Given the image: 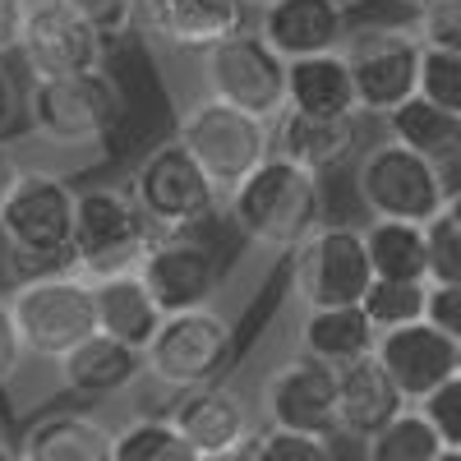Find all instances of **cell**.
Here are the masks:
<instances>
[{
    "mask_svg": "<svg viewBox=\"0 0 461 461\" xmlns=\"http://www.w3.org/2000/svg\"><path fill=\"white\" fill-rule=\"evenodd\" d=\"M74 212H79V194L65 176L23 167L5 212H0V249H5L19 286L56 273H79V263H74Z\"/></svg>",
    "mask_w": 461,
    "mask_h": 461,
    "instance_id": "1",
    "label": "cell"
},
{
    "mask_svg": "<svg viewBox=\"0 0 461 461\" xmlns=\"http://www.w3.org/2000/svg\"><path fill=\"white\" fill-rule=\"evenodd\" d=\"M226 212L249 240L273 249H300L304 240L323 230V185L314 171H304L286 158H267L240 189L226 194Z\"/></svg>",
    "mask_w": 461,
    "mask_h": 461,
    "instance_id": "2",
    "label": "cell"
},
{
    "mask_svg": "<svg viewBox=\"0 0 461 461\" xmlns=\"http://www.w3.org/2000/svg\"><path fill=\"white\" fill-rule=\"evenodd\" d=\"M176 139L189 148V158L203 167V176L217 185L226 199L230 189H240L267 158L277 152V125L258 121L249 111H236L217 97H199L180 115Z\"/></svg>",
    "mask_w": 461,
    "mask_h": 461,
    "instance_id": "3",
    "label": "cell"
},
{
    "mask_svg": "<svg viewBox=\"0 0 461 461\" xmlns=\"http://www.w3.org/2000/svg\"><path fill=\"white\" fill-rule=\"evenodd\" d=\"M158 226L143 217L130 189H79V212H74V263L84 282H106L139 273Z\"/></svg>",
    "mask_w": 461,
    "mask_h": 461,
    "instance_id": "4",
    "label": "cell"
},
{
    "mask_svg": "<svg viewBox=\"0 0 461 461\" xmlns=\"http://www.w3.org/2000/svg\"><path fill=\"white\" fill-rule=\"evenodd\" d=\"M10 314H14L23 351L37 360H56V365L69 351H79L88 337L102 332L93 282H84L79 273H56V277H37V282L14 286Z\"/></svg>",
    "mask_w": 461,
    "mask_h": 461,
    "instance_id": "5",
    "label": "cell"
},
{
    "mask_svg": "<svg viewBox=\"0 0 461 461\" xmlns=\"http://www.w3.org/2000/svg\"><path fill=\"white\" fill-rule=\"evenodd\" d=\"M356 194L369 208L374 221H415L429 226L447 208V180L443 167L415 158L411 148L383 139L365 148V158L356 167Z\"/></svg>",
    "mask_w": 461,
    "mask_h": 461,
    "instance_id": "6",
    "label": "cell"
},
{
    "mask_svg": "<svg viewBox=\"0 0 461 461\" xmlns=\"http://www.w3.org/2000/svg\"><path fill=\"white\" fill-rule=\"evenodd\" d=\"M125 93L106 69L74 74V79H32L28 93V125L37 139L56 148H88L121 125Z\"/></svg>",
    "mask_w": 461,
    "mask_h": 461,
    "instance_id": "7",
    "label": "cell"
},
{
    "mask_svg": "<svg viewBox=\"0 0 461 461\" xmlns=\"http://www.w3.org/2000/svg\"><path fill=\"white\" fill-rule=\"evenodd\" d=\"M291 286L304 300V310H346L365 304L374 286V263L360 226L328 221L314 230L291 258Z\"/></svg>",
    "mask_w": 461,
    "mask_h": 461,
    "instance_id": "8",
    "label": "cell"
},
{
    "mask_svg": "<svg viewBox=\"0 0 461 461\" xmlns=\"http://www.w3.org/2000/svg\"><path fill=\"white\" fill-rule=\"evenodd\" d=\"M125 189L143 208V217L158 226V236H180L194 221H203L221 199L217 185L203 176V167L189 158V148L180 139L152 148L125 180Z\"/></svg>",
    "mask_w": 461,
    "mask_h": 461,
    "instance_id": "9",
    "label": "cell"
},
{
    "mask_svg": "<svg viewBox=\"0 0 461 461\" xmlns=\"http://www.w3.org/2000/svg\"><path fill=\"white\" fill-rule=\"evenodd\" d=\"M286 60L258 37V28H245L226 37L221 47L203 51V84L208 97L249 111L258 121H282L286 111Z\"/></svg>",
    "mask_w": 461,
    "mask_h": 461,
    "instance_id": "10",
    "label": "cell"
},
{
    "mask_svg": "<svg viewBox=\"0 0 461 461\" xmlns=\"http://www.w3.org/2000/svg\"><path fill=\"white\" fill-rule=\"evenodd\" d=\"M230 356H236V328L208 304V310L171 314L162 323L158 341L148 346V374L167 383L171 393H185L203 388V383H221Z\"/></svg>",
    "mask_w": 461,
    "mask_h": 461,
    "instance_id": "11",
    "label": "cell"
},
{
    "mask_svg": "<svg viewBox=\"0 0 461 461\" xmlns=\"http://www.w3.org/2000/svg\"><path fill=\"white\" fill-rule=\"evenodd\" d=\"M346 65L356 74L360 111L388 115L420 97V69H425V47L415 28H356L341 47Z\"/></svg>",
    "mask_w": 461,
    "mask_h": 461,
    "instance_id": "12",
    "label": "cell"
},
{
    "mask_svg": "<svg viewBox=\"0 0 461 461\" xmlns=\"http://www.w3.org/2000/svg\"><path fill=\"white\" fill-rule=\"evenodd\" d=\"M23 60L32 79H74L106 65V37L69 5V0H28Z\"/></svg>",
    "mask_w": 461,
    "mask_h": 461,
    "instance_id": "13",
    "label": "cell"
},
{
    "mask_svg": "<svg viewBox=\"0 0 461 461\" xmlns=\"http://www.w3.org/2000/svg\"><path fill=\"white\" fill-rule=\"evenodd\" d=\"M263 415L267 429H291L310 438H337L341 415H337V369L291 356L282 360L263 383Z\"/></svg>",
    "mask_w": 461,
    "mask_h": 461,
    "instance_id": "14",
    "label": "cell"
},
{
    "mask_svg": "<svg viewBox=\"0 0 461 461\" xmlns=\"http://www.w3.org/2000/svg\"><path fill=\"white\" fill-rule=\"evenodd\" d=\"M167 420L189 438L199 456H236L254 443V411L240 388L230 383H203V388L176 393Z\"/></svg>",
    "mask_w": 461,
    "mask_h": 461,
    "instance_id": "15",
    "label": "cell"
},
{
    "mask_svg": "<svg viewBox=\"0 0 461 461\" xmlns=\"http://www.w3.org/2000/svg\"><path fill=\"white\" fill-rule=\"evenodd\" d=\"M139 277L148 282L152 300L162 304V314H189V310H208V300L217 295L221 267L212 249L194 236H158L139 267Z\"/></svg>",
    "mask_w": 461,
    "mask_h": 461,
    "instance_id": "16",
    "label": "cell"
},
{
    "mask_svg": "<svg viewBox=\"0 0 461 461\" xmlns=\"http://www.w3.org/2000/svg\"><path fill=\"white\" fill-rule=\"evenodd\" d=\"M374 356L393 374L402 397L415 402V406L429 393H438L447 378H456V341L447 332H438L429 319L411 323V328H397V332H383Z\"/></svg>",
    "mask_w": 461,
    "mask_h": 461,
    "instance_id": "17",
    "label": "cell"
},
{
    "mask_svg": "<svg viewBox=\"0 0 461 461\" xmlns=\"http://www.w3.org/2000/svg\"><path fill=\"white\" fill-rule=\"evenodd\" d=\"M258 37L291 65L341 51L351 37V23H346L341 0H277L258 14Z\"/></svg>",
    "mask_w": 461,
    "mask_h": 461,
    "instance_id": "18",
    "label": "cell"
},
{
    "mask_svg": "<svg viewBox=\"0 0 461 461\" xmlns=\"http://www.w3.org/2000/svg\"><path fill=\"white\" fill-rule=\"evenodd\" d=\"M245 0H143V28L176 51H212L245 32Z\"/></svg>",
    "mask_w": 461,
    "mask_h": 461,
    "instance_id": "19",
    "label": "cell"
},
{
    "mask_svg": "<svg viewBox=\"0 0 461 461\" xmlns=\"http://www.w3.org/2000/svg\"><path fill=\"white\" fill-rule=\"evenodd\" d=\"M406 411V397L393 383V374L378 365V356H365L356 365L337 369V415L346 438H378L393 420Z\"/></svg>",
    "mask_w": 461,
    "mask_h": 461,
    "instance_id": "20",
    "label": "cell"
},
{
    "mask_svg": "<svg viewBox=\"0 0 461 461\" xmlns=\"http://www.w3.org/2000/svg\"><path fill=\"white\" fill-rule=\"evenodd\" d=\"M286 111L310 115V121H351L360 111L356 74L341 51L291 60L286 69Z\"/></svg>",
    "mask_w": 461,
    "mask_h": 461,
    "instance_id": "21",
    "label": "cell"
},
{
    "mask_svg": "<svg viewBox=\"0 0 461 461\" xmlns=\"http://www.w3.org/2000/svg\"><path fill=\"white\" fill-rule=\"evenodd\" d=\"M143 374H148V351L115 341L106 332L88 337L79 351H69L60 360V383L79 397H115L130 383H139Z\"/></svg>",
    "mask_w": 461,
    "mask_h": 461,
    "instance_id": "22",
    "label": "cell"
},
{
    "mask_svg": "<svg viewBox=\"0 0 461 461\" xmlns=\"http://www.w3.org/2000/svg\"><path fill=\"white\" fill-rule=\"evenodd\" d=\"M115 434L88 411H51L32 420L19 443V461H111Z\"/></svg>",
    "mask_w": 461,
    "mask_h": 461,
    "instance_id": "23",
    "label": "cell"
},
{
    "mask_svg": "<svg viewBox=\"0 0 461 461\" xmlns=\"http://www.w3.org/2000/svg\"><path fill=\"white\" fill-rule=\"evenodd\" d=\"M356 148H360L356 115L351 121H310V115L282 111V121H277V158L314 171V176L346 167L356 158Z\"/></svg>",
    "mask_w": 461,
    "mask_h": 461,
    "instance_id": "24",
    "label": "cell"
},
{
    "mask_svg": "<svg viewBox=\"0 0 461 461\" xmlns=\"http://www.w3.org/2000/svg\"><path fill=\"white\" fill-rule=\"evenodd\" d=\"M93 295H97V328L106 337L125 341V346H139V351H148V346L158 341L167 314H162V304L152 300V291L139 273L93 282Z\"/></svg>",
    "mask_w": 461,
    "mask_h": 461,
    "instance_id": "25",
    "label": "cell"
},
{
    "mask_svg": "<svg viewBox=\"0 0 461 461\" xmlns=\"http://www.w3.org/2000/svg\"><path fill=\"white\" fill-rule=\"evenodd\" d=\"M378 351V328L360 304L346 310H310L300 323V356H310L328 369H346Z\"/></svg>",
    "mask_w": 461,
    "mask_h": 461,
    "instance_id": "26",
    "label": "cell"
},
{
    "mask_svg": "<svg viewBox=\"0 0 461 461\" xmlns=\"http://www.w3.org/2000/svg\"><path fill=\"white\" fill-rule=\"evenodd\" d=\"M388 139L434 167L461 162V115L434 106L429 97H411L406 106H397L388 115Z\"/></svg>",
    "mask_w": 461,
    "mask_h": 461,
    "instance_id": "27",
    "label": "cell"
},
{
    "mask_svg": "<svg viewBox=\"0 0 461 461\" xmlns=\"http://www.w3.org/2000/svg\"><path fill=\"white\" fill-rule=\"evenodd\" d=\"M369 263L378 282H429V230L415 221H369Z\"/></svg>",
    "mask_w": 461,
    "mask_h": 461,
    "instance_id": "28",
    "label": "cell"
},
{
    "mask_svg": "<svg viewBox=\"0 0 461 461\" xmlns=\"http://www.w3.org/2000/svg\"><path fill=\"white\" fill-rule=\"evenodd\" d=\"M111 461H203V456L189 447V438L167 415H139L125 429H115Z\"/></svg>",
    "mask_w": 461,
    "mask_h": 461,
    "instance_id": "29",
    "label": "cell"
},
{
    "mask_svg": "<svg viewBox=\"0 0 461 461\" xmlns=\"http://www.w3.org/2000/svg\"><path fill=\"white\" fill-rule=\"evenodd\" d=\"M447 447L420 411H402L378 438L365 443V461H438Z\"/></svg>",
    "mask_w": 461,
    "mask_h": 461,
    "instance_id": "30",
    "label": "cell"
},
{
    "mask_svg": "<svg viewBox=\"0 0 461 461\" xmlns=\"http://www.w3.org/2000/svg\"><path fill=\"white\" fill-rule=\"evenodd\" d=\"M360 310L369 314V323L383 332H397V328H411V323H425V310H429V282H378L369 286Z\"/></svg>",
    "mask_w": 461,
    "mask_h": 461,
    "instance_id": "31",
    "label": "cell"
},
{
    "mask_svg": "<svg viewBox=\"0 0 461 461\" xmlns=\"http://www.w3.org/2000/svg\"><path fill=\"white\" fill-rule=\"evenodd\" d=\"M425 230H429V286H461V212L443 208Z\"/></svg>",
    "mask_w": 461,
    "mask_h": 461,
    "instance_id": "32",
    "label": "cell"
},
{
    "mask_svg": "<svg viewBox=\"0 0 461 461\" xmlns=\"http://www.w3.org/2000/svg\"><path fill=\"white\" fill-rule=\"evenodd\" d=\"M249 461H337L332 438H310L291 429H263L249 443Z\"/></svg>",
    "mask_w": 461,
    "mask_h": 461,
    "instance_id": "33",
    "label": "cell"
},
{
    "mask_svg": "<svg viewBox=\"0 0 461 461\" xmlns=\"http://www.w3.org/2000/svg\"><path fill=\"white\" fill-rule=\"evenodd\" d=\"M420 97H429L434 106L461 115V56H452V51H425Z\"/></svg>",
    "mask_w": 461,
    "mask_h": 461,
    "instance_id": "34",
    "label": "cell"
},
{
    "mask_svg": "<svg viewBox=\"0 0 461 461\" xmlns=\"http://www.w3.org/2000/svg\"><path fill=\"white\" fill-rule=\"evenodd\" d=\"M415 37L425 51H452L461 56V0H434L429 10H420Z\"/></svg>",
    "mask_w": 461,
    "mask_h": 461,
    "instance_id": "35",
    "label": "cell"
},
{
    "mask_svg": "<svg viewBox=\"0 0 461 461\" xmlns=\"http://www.w3.org/2000/svg\"><path fill=\"white\" fill-rule=\"evenodd\" d=\"M415 411L434 425V434L443 438V447H447V452H461V374H456V378H447L438 393H429Z\"/></svg>",
    "mask_w": 461,
    "mask_h": 461,
    "instance_id": "36",
    "label": "cell"
},
{
    "mask_svg": "<svg viewBox=\"0 0 461 461\" xmlns=\"http://www.w3.org/2000/svg\"><path fill=\"white\" fill-rule=\"evenodd\" d=\"M74 10H79L106 42H115V37H125L143 23V0H69Z\"/></svg>",
    "mask_w": 461,
    "mask_h": 461,
    "instance_id": "37",
    "label": "cell"
},
{
    "mask_svg": "<svg viewBox=\"0 0 461 461\" xmlns=\"http://www.w3.org/2000/svg\"><path fill=\"white\" fill-rule=\"evenodd\" d=\"M425 319L447 332L452 341H461V286H429V310Z\"/></svg>",
    "mask_w": 461,
    "mask_h": 461,
    "instance_id": "38",
    "label": "cell"
},
{
    "mask_svg": "<svg viewBox=\"0 0 461 461\" xmlns=\"http://www.w3.org/2000/svg\"><path fill=\"white\" fill-rule=\"evenodd\" d=\"M23 341H19V328H14V314H10V300H0V383H10L19 360H23Z\"/></svg>",
    "mask_w": 461,
    "mask_h": 461,
    "instance_id": "39",
    "label": "cell"
},
{
    "mask_svg": "<svg viewBox=\"0 0 461 461\" xmlns=\"http://www.w3.org/2000/svg\"><path fill=\"white\" fill-rule=\"evenodd\" d=\"M23 23H28V0H0V60L23 47Z\"/></svg>",
    "mask_w": 461,
    "mask_h": 461,
    "instance_id": "40",
    "label": "cell"
},
{
    "mask_svg": "<svg viewBox=\"0 0 461 461\" xmlns=\"http://www.w3.org/2000/svg\"><path fill=\"white\" fill-rule=\"evenodd\" d=\"M14 115H19V88H14V79H10V69L0 65V139L10 134Z\"/></svg>",
    "mask_w": 461,
    "mask_h": 461,
    "instance_id": "41",
    "label": "cell"
},
{
    "mask_svg": "<svg viewBox=\"0 0 461 461\" xmlns=\"http://www.w3.org/2000/svg\"><path fill=\"white\" fill-rule=\"evenodd\" d=\"M19 176H23L19 158H14L10 148H0V212H5V203H10V194H14V185H19Z\"/></svg>",
    "mask_w": 461,
    "mask_h": 461,
    "instance_id": "42",
    "label": "cell"
},
{
    "mask_svg": "<svg viewBox=\"0 0 461 461\" xmlns=\"http://www.w3.org/2000/svg\"><path fill=\"white\" fill-rule=\"evenodd\" d=\"M0 461H19V452H14V443H10L5 425H0Z\"/></svg>",
    "mask_w": 461,
    "mask_h": 461,
    "instance_id": "43",
    "label": "cell"
},
{
    "mask_svg": "<svg viewBox=\"0 0 461 461\" xmlns=\"http://www.w3.org/2000/svg\"><path fill=\"white\" fill-rule=\"evenodd\" d=\"M402 5H411V10L420 14V10H429V5H434V0H402Z\"/></svg>",
    "mask_w": 461,
    "mask_h": 461,
    "instance_id": "44",
    "label": "cell"
},
{
    "mask_svg": "<svg viewBox=\"0 0 461 461\" xmlns=\"http://www.w3.org/2000/svg\"><path fill=\"white\" fill-rule=\"evenodd\" d=\"M245 5H249V10H258V14H263V10H267V5H277V0H245Z\"/></svg>",
    "mask_w": 461,
    "mask_h": 461,
    "instance_id": "45",
    "label": "cell"
},
{
    "mask_svg": "<svg viewBox=\"0 0 461 461\" xmlns=\"http://www.w3.org/2000/svg\"><path fill=\"white\" fill-rule=\"evenodd\" d=\"M447 208H452V212H461V189H452V194H447Z\"/></svg>",
    "mask_w": 461,
    "mask_h": 461,
    "instance_id": "46",
    "label": "cell"
},
{
    "mask_svg": "<svg viewBox=\"0 0 461 461\" xmlns=\"http://www.w3.org/2000/svg\"><path fill=\"white\" fill-rule=\"evenodd\" d=\"M203 461H249V452H236V456H203Z\"/></svg>",
    "mask_w": 461,
    "mask_h": 461,
    "instance_id": "47",
    "label": "cell"
},
{
    "mask_svg": "<svg viewBox=\"0 0 461 461\" xmlns=\"http://www.w3.org/2000/svg\"><path fill=\"white\" fill-rule=\"evenodd\" d=\"M438 461H461V452H443V456H438Z\"/></svg>",
    "mask_w": 461,
    "mask_h": 461,
    "instance_id": "48",
    "label": "cell"
},
{
    "mask_svg": "<svg viewBox=\"0 0 461 461\" xmlns=\"http://www.w3.org/2000/svg\"><path fill=\"white\" fill-rule=\"evenodd\" d=\"M456 374H461V341H456Z\"/></svg>",
    "mask_w": 461,
    "mask_h": 461,
    "instance_id": "49",
    "label": "cell"
}]
</instances>
